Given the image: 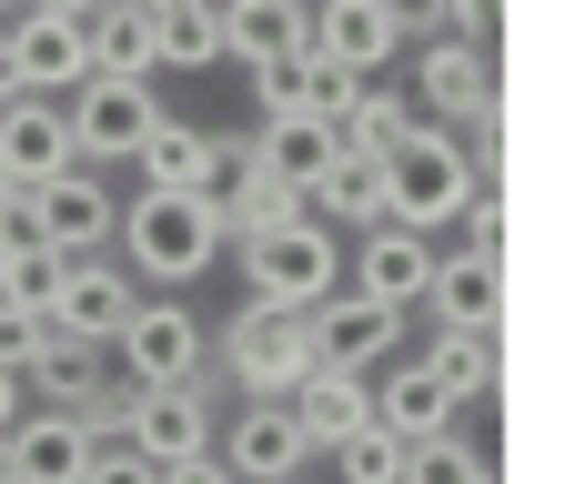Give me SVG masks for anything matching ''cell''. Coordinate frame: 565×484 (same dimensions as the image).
Here are the masks:
<instances>
[{"label":"cell","mask_w":565,"mask_h":484,"mask_svg":"<svg viewBox=\"0 0 565 484\" xmlns=\"http://www.w3.org/2000/svg\"><path fill=\"white\" fill-rule=\"evenodd\" d=\"M374 172H384V223H404V233H424V243H445V233L465 223V202L494 182V152H465L445 121H414Z\"/></svg>","instance_id":"cell-1"},{"label":"cell","mask_w":565,"mask_h":484,"mask_svg":"<svg viewBox=\"0 0 565 484\" xmlns=\"http://www.w3.org/2000/svg\"><path fill=\"white\" fill-rule=\"evenodd\" d=\"M111 233H121V272L152 283V293H182V283H202L223 262V233H212V213L192 192H131Z\"/></svg>","instance_id":"cell-2"},{"label":"cell","mask_w":565,"mask_h":484,"mask_svg":"<svg viewBox=\"0 0 565 484\" xmlns=\"http://www.w3.org/2000/svg\"><path fill=\"white\" fill-rule=\"evenodd\" d=\"M233 262H243V283H253V303H282V313H313L323 293H343V243H333V223H282V233H253V243H223Z\"/></svg>","instance_id":"cell-3"},{"label":"cell","mask_w":565,"mask_h":484,"mask_svg":"<svg viewBox=\"0 0 565 484\" xmlns=\"http://www.w3.org/2000/svg\"><path fill=\"white\" fill-rule=\"evenodd\" d=\"M212 364L243 384V404H282V394L313 374V354H303V313H282V303H243L223 333H212Z\"/></svg>","instance_id":"cell-4"},{"label":"cell","mask_w":565,"mask_h":484,"mask_svg":"<svg viewBox=\"0 0 565 484\" xmlns=\"http://www.w3.org/2000/svg\"><path fill=\"white\" fill-rule=\"evenodd\" d=\"M111 364H121V384H202L212 333H202V313H192V303L141 293V303L121 313V333H111Z\"/></svg>","instance_id":"cell-5"},{"label":"cell","mask_w":565,"mask_h":484,"mask_svg":"<svg viewBox=\"0 0 565 484\" xmlns=\"http://www.w3.org/2000/svg\"><path fill=\"white\" fill-rule=\"evenodd\" d=\"M61 121H71V162L82 172H111V162H131L141 152V131L162 121V92L152 82H71L61 92Z\"/></svg>","instance_id":"cell-6"},{"label":"cell","mask_w":565,"mask_h":484,"mask_svg":"<svg viewBox=\"0 0 565 484\" xmlns=\"http://www.w3.org/2000/svg\"><path fill=\"white\" fill-rule=\"evenodd\" d=\"M111 223H121V202H111L102 172H61L41 192H11V233L41 243V252H102Z\"/></svg>","instance_id":"cell-7"},{"label":"cell","mask_w":565,"mask_h":484,"mask_svg":"<svg viewBox=\"0 0 565 484\" xmlns=\"http://www.w3.org/2000/svg\"><path fill=\"white\" fill-rule=\"evenodd\" d=\"M121 444L141 464L212 454V394L202 384H121Z\"/></svg>","instance_id":"cell-8"},{"label":"cell","mask_w":565,"mask_h":484,"mask_svg":"<svg viewBox=\"0 0 565 484\" xmlns=\"http://www.w3.org/2000/svg\"><path fill=\"white\" fill-rule=\"evenodd\" d=\"M131 303H141V283H131L111 252H61V283H51L41 323H51V333H82V343H102V354H111V333H121Z\"/></svg>","instance_id":"cell-9"},{"label":"cell","mask_w":565,"mask_h":484,"mask_svg":"<svg viewBox=\"0 0 565 484\" xmlns=\"http://www.w3.org/2000/svg\"><path fill=\"white\" fill-rule=\"evenodd\" d=\"M394 333H404V313H384L364 293H323L303 313V354H313V374H384Z\"/></svg>","instance_id":"cell-10"},{"label":"cell","mask_w":565,"mask_h":484,"mask_svg":"<svg viewBox=\"0 0 565 484\" xmlns=\"http://www.w3.org/2000/svg\"><path fill=\"white\" fill-rule=\"evenodd\" d=\"M424 121H475V111H494V51L484 41H465V31H445V41H424L414 51V92H404Z\"/></svg>","instance_id":"cell-11"},{"label":"cell","mask_w":565,"mask_h":484,"mask_svg":"<svg viewBox=\"0 0 565 484\" xmlns=\"http://www.w3.org/2000/svg\"><path fill=\"white\" fill-rule=\"evenodd\" d=\"M353 243H364V252H343V293H364L384 313H414L424 303V272H435V243L404 233V223H364Z\"/></svg>","instance_id":"cell-12"},{"label":"cell","mask_w":565,"mask_h":484,"mask_svg":"<svg viewBox=\"0 0 565 484\" xmlns=\"http://www.w3.org/2000/svg\"><path fill=\"white\" fill-rule=\"evenodd\" d=\"M233 464V484H303V464H313V444H303V424L282 404H243V413H223V444H212Z\"/></svg>","instance_id":"cell-13"},{"label":"cell","mask_w":565,"mask_h":484,"mask_svg":"<svg viewBox=\"0 0 565 484\" xmlns=\"http://www.w3.org/2000/svg\"><path fill=\"white\" fill-rule=\"evenodd\" d=\"M303 51H313V61H333V72H353V82H374L384 61L404 51V31H394V0H313V31H303Z\"/></svg>","instance_id":"cell-14"},{"label":"cell","mask_w":565,"mask_h":484,"mask_svg":"<svg viewBox=\"0 0 565 484\" xmlns=\"http://www.w3.org/2000/svg\"><path fill=\"white\" fill-rule=\"evenodd\" d=\"M424 313H435V333H505V262L494 252H435Z\"/></svg>","instance_id":"cell-15"},{"label":"cell","mask_w":565,"mask_h":484,"mask_svg":"<svg viewBox=\"0 0 565 484\" xmlns=\"http://www.w3.org/2000/svg\"><path fill=\"white\" fill-rule=\"evenodd\" d=\"M0 51H11L21 92H41V101H61L71 82H92L82 21H61V11H11V21H0Z\"/></svg>","instance_id":"cell-16"},{"label":"cell","mask_w":565,"mask_h":484,"mask_svg":"<svg viewBox=\"0 0 565 484\" xmlns=\"http://www.w3.org/2000/svg\"><path fill=\"white\" fill-rule=\"evenodd\" d=\"M61 172H82V162H71L61 101H41V92L0 101V182H11V192H41V182H61Z\"/></svg>","instance_id":"cell-17"},{"label":"cell","mask_w":565,"mask_h":484,"mask_svg":"<svg viewBox=\"0 0 565 484\" xmlns=\"http://www.w3.org/2000/svg\"><path fill=\"white\" fill-rule=\"evenodd\" d=\"M21 394H41V413H82V404L111 394V354H102V343H82V333H51V323H41L31 364H21Z\"/></svg>","instance_id":"cell-18"},{"label":"cell","mask_w":565,"mask_h":484,"mask_svg":"<svg viewBox=\"0 0 565 484\" xmlns=\"http://www.w3.org/2000/svg\"><path fill=\"white\" fill-rule=\"evenodd\" d=\"M303 31H313V0H223V61H243V72L303 61Z\"/></svg>","instance_id":"cell-19"},{"label":"cell","mask_w":565,"mask_h":484,"mask_svg":"<svg viewBox=\"0 0 565 484\" xmlns=\"http://www.w3.org/2000/svg\"><path fill=\"white\" fill-rule=\"evenodd\" d=\"M0 454H11V484H82V464H92V434L71 424V413H21L11 434H0Z\"/></svg>","instance_id":"cell-20"},{"label":"cell","mask_w":565,"mask_h":484,"mask_svg":"<svg viewBox=\"0 0 565 484\" xmlns=\"http://www.w3.org/2000/svg\"><path fill=\"white\" fill-rule=\"evenodd\" d=\"M243 152H253V172H273V182H313L343 142H333V121H313V111H273L263 131H243Z\"/></svg>","instance_id":"cell-21"},{"label":"cell","mask_w":565,"mask_h":484,"mask_svg":"<svg viewBox=\"0 0 565 484\" xmlns=\"http://www.w3.org/2000/svg\"><path fill=\"white\" fill-rule=\"evenodd\" d=\"M303 213H313V223H333V233H364V223H384V172H374L364 152H333V162L303 182Z\"/></svg>","instance_id":"cell-22"},{"label":"cell","mask_w":565,"mask_h":484,"mask_svg":"<svg viewBox=\"0 0 565 484\" xmlns=\"http://www.w3.org/2000/svg\"><path fill=\"white\" fill-rule=\"evenodd\" d=\"M82 51H92L102 82H152V11L141 0H102L82 21Z\"/></svg>","instance_id":"cell-23"},{"label":"cell","mask_w":565,"mask_h":484,"mask_svg":"<svg viewBox=\"0 0 565 484\" xmlns=\"http://www.w3.org/2000/svg\"><path fill=\"white\" fill-rule=\"evenodd\" d=\"M282 413L303 424V444H313V454H333V444L364 424L374 404H364V374H303L294 394H282Z\"/></svg>","instance_id":"cell-24"},{"label":"cell","mask_w":565,"mask_h":484,"mask_svg":"<svg viewBox=\"0 0 565 484\" xmlns=\"http://www.w3.org/2000/svg\"><path fill=\"white\" fill-rule=\"evenodd\" d=\"M223 61V0H162L152 11V72H212Z\"/></svg>","instance_id":"cell-25"},{"label":"cell","mask_w":565,"mask_h":484,"mask_svg":"<svg viewBox=\"0 0 565 484\" xmlns=\"http://www.w3.org/2000/svg\"><path fill=\"white\" fill-rule=\"evenodd\" d=\"M364 404H374V424H384V434H404V444H414V434H445V424H455L445 384L424 374V364H394L384 384H364Z\"/></svg>","instance_id":"cell-26"},{"label":"cell","mask_w":565,"mask_h":484,"mask_svg":"<svg viewBox=\"0 0 565 484\" xmlns=\"http://www.w3.org/2000/svg\"><path fill=\"white\" fill-rule=\"evenodd\" d=\"M202 152H212V131L202 121H152V131H141V152H131V172H141V192H192L202 182Z\"/></svg>","instance_id":"cell-27"},{"label":"cell","mask_w":565,"mask_h":484,"mask_svg":"<svg viewBox=\"0 0 565 484\" xmlns=\"http://www.w3.org/2000/svg\"><path fill=\"white\" fill-rule=\"evenodd\" d=\"M424 374H435V384H445V404L465 413V404H484V394H494L505 354H494V333H435V343H424Z\"/></svg>","instance_id":"cell-28"},{"label":"cell","mask_w":565,"mask_h":484,"mask_svg":"<svg viewBox=\"0 0 565 484\" xmlns=\"http://www.w3.org/2000/svg\"><path fill=\"white\" fill-rule=\"evenodd\" d=\"M414 121H424V111H414L404 92H374V82H364V92H353V101L333 111V142H343V152H364V162H384Z\"/></svg>","instance_id":"cell-29"},{"label":"cell","mask_w":565,"mask_h":484,"mask_svg":"<svg viewBox=\"0 0 565 484\" xmlns=\"http://www.w3.org/2000/svg\"><path fill=\"white\" fill-rule=\"evenodd\" d=\"M394 484H494V464L445 424V434H414V444H404V474H394Z\"/></svg>","instance_id":"cell-30"},{"label":"cell","mask_w":565,"mask_h":484,"mask_svg":"<svg viewBox=\"0 0 565 484\" xmlns=\"http://www.w3.org/2000/svg\"><path fill=\"white\" fill-rule=\"evenodd\" d=\"M253 192V152H243V131H212V152H202V182H192V202L212 213V233L233 223V202Z\"/></svg>","instance_id":"cell-31"},{"label":"cell","mask_w":565,"mask_h":484,"mask_svg":"<svg viewBox=\"0 0 565 484\" xmlns=\"http://www.w3.org/2000/svg\"><path fill=\"white\" fill-rule=\"evenodd\" d=\"M394 474H404V434H384L364 413V424L333 444V484H394Z\"/></svg>","instance_id":"cell-32"},{"label":"cell","mask_w":565,"mask_h":484,"mask_svg":"<svg viewBox=\"0 0 565 484\" xmlns=\"http://www.w3.org/2000/svg\"><path fill=\"white\" fill-rule=\"evenodd\" d=\"M282 223H303V192H294V182H273V172H253V192L233 202L223 243H253V233H282Z\"/></svg>","instance_id":"cell-33"},{"label":"cell","mask_w":565,"mask_h":484,"mask_svg":"<svg viewBox=\"0 0 565 484\" xmlns=\"http://www.w3.org/2000/svg\"><path fill=\"white\" fill-rule=\"evenodd\" d=\"M82 484H162V464H141L131 444H92V464H82Z\"/></svg>","instance_id":"cell-34"},{"label":"cell","mask_w":565,"mask_h":484,"mask_svg":"<svg viewBox=\"0 0 565 484\" xmlns=\"http://www.w3.org/2000/svg\"><path fill=\"white\" fill-rule=\"evenodd\" d=\"M465 252H494V262H505V202H494V182L465 202Z\"/></svg>","instance_id":"cell-35"},{"label":"cell","mask_w":565,"mask_h":484,"mask_svg":"<svg viewBox=\"0 0 565 484\" xmlns=\"http://www.w3.org/2000/svg\"><path fill=\"white\" fill-rule=\"evenodd\" d=\"M31 343H41V313L0 303V374H21V364H31Z\"/></svg>","instance_id":"cell-36"},{"label":"cell","mask_w":565,"mask_h":484,"mask_svg":"<svg viewBox=\"0 0 565 484\" xmlns=\"http://www.w3.org/2000/svg\"><path fill=\"white\" fill-rule=\"evenodd\" d=\"M162 484H233V464L223 454H182V464H162Z\"/></svg>","instance_id":"cell-37"},{"label":"cell","mask_w":565,"mask_h":484,"mask_svg":"<svg viewBox=\"0 0 565 484\" xmlns=\"http://www.w3.org/2000/svg\"><path fill=\"white\" fill-rule=\"evenodd\" d=\"M494 11H505V0H445V21H455L465 41H484V31H494Z\"/></svg>","instance_id":"cell-38"},{"label":"cell","mask_w":565,"mask_h":484,"mask_svg":"<svg viewBox=\"0 0 565 484\" xmlns=\"http://www.w3.org/2000/svg\"><path fill=\"white\" fill-rule=\"evenodd\" d=\"M21 262H31V243H21L11 223H0V293H11V272H21Z\"/></svg>","instance_id":"cell-39"},{"label":"cell","mask_w":565,"mask_h":484,"mask_svg":"<svg viewBox=\"0 0 565 484\" xmlns=\"http://www.w3.org/2000/svg\"><path fill=\"white\" fill-rule=\"evenodd\" d=\"M21 413H31V394H21V374H0V434H11V424H21Z\"/></svg>","instance_id":"cell-40"},{"label":"cell","mask_w":565,"mask_h":484,"mask_svg":"<svg viewBox=\"0 0 565 484\" xmlns=\"http://www.w3.org/2000/svg\"><path fill=\"white\" fill-rule=\"evenodd\" d=\"M21 11H61V21H92L102 0H21Z\"/></svg>","instance_id":"cell-41"},{"label":"cell","mask_w":565,"mask_h":484,"mask_svg":"<svg viewBox=\"0 0 565 484\" xmlns=\"http://www.w3.org/2000/svg\"><path fill=\"white\" fill-rule=\"evenodd\" d=\"M0 101H21V72H11V51H0Z\"/></svg>","instance_id":"cell-42"},{"label":"cell","mask_w":565,"mask_h":484,"mask_svg":"<svg viewBox=\"0 0 565 484\" xmlns=\"http://www.w3.org/2000/svg\"><path fill=\"white\" fill-rule=\"evenodd\" d=\"M0 223H11V182H0Z\"/></svg>","instance_id":"cell-43"},{"label":"cell","mask_w":565,"mask_h":484,"mask_svg":"<svg viewBox=\"0 0 565 484\" xmlns=\"http://www.w3.org/2000/svg\"><path fill=\"white\" fill-rule=\"evenodd\" d=\"M11 11H21V0H0V21H11Z\"/></svg>","instance_id":"cell-44"},{"label":"cell","mask_w":565,"mask_h":484,"mask_svg":"<svg viewBox=\"0 0 565 484\" xmlns=\"http://www.w3.org/2000/svg\"><path fill=\"white\" fill-rule=\"evenodd\" d=\"M0 484H11V454H0Z\"/></svg>","instance_id":"cell-45"},{"label":"cell","mask_w":565,"mask_h":484,"mask_svg":"<svg viewBox=\"0 0 565 484\" xmlns=\"http://www.w3.org/2000/svg\"><path fill=\"white\" fill-rule=\"evenodd\" d=\"M141 11H162V0H141Z\"/></svg>","instance_id":"cell-46"}]
</instances>
